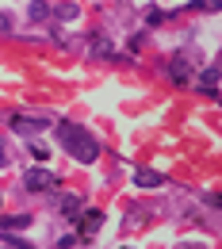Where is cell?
I'll return each mask as SVG.
<instances>
[{
  "mask_svg": "<svg viewBox=\"0 0 222 249\" xmlns=\"http://www.w3.org/2000/svg\"><path fill=\"white\" fill-rule=\"evenodd\" d=\"M58 142H62L65 154H73L81 165H92L96 157H100V142L92 138V130H85L81 123H58Z\"/></svg>",
  "mask_w": 222,
  "mask_h": 249,
  "instance_id": "6da1fadb",
  "label": "cell"
},
{
  "mask_svg": "<svg viewBox=\"0 0 222 249\" xmlns=\"http://www.w3.org/2000/svg\"><path fill=\"white\" fill-rule=\"evenodd\" d=\"M23 184H27V192H46V188L54 184V173H46V169H27Z\"/></svg>",
  "mask_w": 222,
  "mask_h": 249,
  "instance_id": "7a4b0ae2",
  "label": "cell"
},
{
  "mask_svg": "<svg viewBox=\"0 0 222 249\" xmlns=\"http://www.w3.org/2000/svg\"><path fill=\"white\" fill-rule=\"evenodd\" d=\"M46 119H34V115H16V119H12V130H16V134H38V130H46Z\"/></svg>",
  "mask_w": 222,
  "mask_h": 249,
  "instance_id": "3957f363",
  "label": "cell"
},
{
  "mask_svg": "<svg viewBox=\"0 0 222 249\" xmlns=\"http://www.w3.org/2000/svg\"><path fill=\"white\" fill-rule=\"evenodd\" d=\"M77 218H81V234H85V238H88V234H96V230H100V222H103V215H100L96 207H92V211H81Z\"/></svg>",
  "mask_w": 222,
  "mask_h": 249,
  "instance_id": "277c9868",
  "label": "cell"
},
{
  "mask_svg": "<svg viewBox=\"0 0 222 249\" xmlns=\"http://www.w3.org/2000/svg\"><path fill=\"white\" fill-rule=\"evenodd\" d=\"M134 184H138V188H161V184H165V177L154 173V169H138V173H134Z\"/></svg>",
  "mask_w": 222,
  "mask_h": 249,
  "instance_id": "5b68a950",
  "label": "cell"
},
{
  "mask_svg": "<svg viewBox=\"0 0 222 249\" xmlns=\"http://www.w3.org/2000/svg\"><path fill=\"white\" fill-rule=\"evenodd\" d=\"M23 226H31V215H8V218H0V230H23Z\"/></svg>",
  "mask_w": 222,
  "mask_h": 249,
  "instance_id": "8992f818",
  "label": "cell"
},
{
  "mask_svg": "<svg viewBox=\"0 0 222 249\" xmlns=\"http://www.w3.org/2000/svg\"><path fill=\"white\" fill-rule=\"evenodd\" d=\"M211 85H219V69H203V77H199V89H211Z\"/></svg>",
  "mask_w": 222,
  "mask_h": 249,
  "instance_id": "52a82bcc",
  "label": "cell"
},
{
  "mask_svg": "<svg viewBox=\"0 0 222 249\" xmlns=\"http://www.w3.org/2000/svg\"><path fill=\"white\" fill-rule=\"evenodd\" d=\"M172 81H176V85H180V81H188V65L180 62V58L172 62Z\"/></svg>",
  "mask_w": 222,
  "mask_h": 249,
  "instance_id": "ba28073f",
  "label": "cell"
},
{
  "mask_svg": "<svg viewBox=\"0 0 222 249\" xmlns=\"http://www.w3.org/2000/svg\"><path fill=\"white\" fill-rule=\"evenodd\" d=\"M62 211L73 218V211H81V199H77V196H65V199H62Z\"/></svg>",
  "mask_w": 222,
  "mask_h": 249,
  "instance_id": "9c48e42d",
  "label": "cell"
},
{
  "mask_svg": "<svg viewBox=\"0 0 222 249\" xmlns=\"http://www.w3.org/2000/svg\"><path fill=\"white\" fill-rule=\"evenodd\" d=\"M195 8H203V12H222V0H195Z\"/></svg>",
  "mask_w": 222,
  "mask_h": 249,
  "instance_id": "30bf717a",
  "label": "cell"
},
{
  "mask_svg": "<svg viewBox=\"0 0 222 249\" xmlns=\"http://www.w3.org/2000/svg\"><path fill=\"white\" fill-rule=\"evenodd\" d=\"M46 12H50V8H46L42 0H34V4H31V19H46Z\"/></svg>",
  "mask_w": 222,
  "mask_h": 249,
  "instance_id": "8fae6325",
  "label": "cell"
},
{
  "mask_svg": "<svg viewBox=\"0 0 222 249\" xmlns=\"http://www.w3.org/2000/svg\"><path fill=\"white\" fill-rule=\"evenodd\" d=\"M58 16H62V19H77V4H62Z\"/></svg>",
  "mask_w": 222,
  "mask_h": 249,
  "instance_id": "7c38bea8",
  "label": "cell"
},
{
  "mask_svg": "<svg viewBox=\"0 0 222 249\" xmlns=\"http://www.w3.org/2000/svg\"><path fill=\"white\" fill-rule=\"evenodd\" d=\"M31 157H34V161H46V157H50V154H46L42 146H31Z\"/></svg>",
  "mask_w": 222,
  "mask_h": 249,
  "instance_id": "4fadbf2b",
  "label": "cell"
},
{
  "mask_svg": "<svg viewBox=\"0 0 222 249\" xmlns=\"http://www.w3.org/2000/svg\"><path fill=\"white\" fill-rule=\"evenodd\" d=\"M4 31H12V19H8L4 12H0V35H4Z\"/></svg>",
  "mask_w": 222,
  "mask_h": 249,
  "instance_id": "5bb4252c",
  "label": "cell"
},
{
  "mask_svg": "<svg viewBox=\"0 0 222 249\" xmlns=\"http://www.w3.org/2000/svg\"><path fill=\"white\" fill-rule=\"evenodd\" d=\"M8 165V150H4V142H0V169Z\"/></svg>",
  "mask_w": 222,
  "mask_h": 249,
  "instance_id": "9a60e30c",
  "label": "cell"
},
{
  "mask_svg": "<svg viewBox=\"0 0 222 249\" xmlns=\"http://www.w3.org/2000/svg\"><path fill=\"white\" fill-rule=\"evenodd\" d=\"M0 249H19V242H12V246H0Z\"/></svg>",
  "mask_w": 222,
  "mask_h": 249,
  "instance_id": "2e32d148",
  "label": "cell"
},
{
  "mask_svg": "<svg viewBox=\"0 0 222 249\" xmlns=\"http://www.w3.org/2000/svg\"><path fill=\"white\" fill-rule=\"evenodd\" d=\"M180 249H199V246H180Z\"/></svg>",
  "mask_w": 222,
  "mask_h": 249,
  "instance_id": "e0dca14e",
  "label": "cell"
}]
</instances>
